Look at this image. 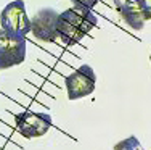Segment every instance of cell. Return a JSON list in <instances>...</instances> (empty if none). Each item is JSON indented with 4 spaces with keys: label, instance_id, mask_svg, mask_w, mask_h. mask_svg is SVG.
<instances>
[{
    "label": "cell",
    "instance_id": "1",
    "mask_svg": "<svg viewBox=\"0 0 151 150\" xmlns=\"http://www.w3.org/2000/svg\"><path fill=\"white\" fill-rule=\"evenodd\" d=\"M95 13L82 7H71L58 16V39L64 45H76L96 26Z\"/></svg>",
    "mask_w": 151,
    "mask_h": 150
},
{
    "label": "cell",
    "instance_id": "2",
    "mask_svg": "<svg viewBox=\"0 0 151 150\" xmlns=\"http://www.w3.org/2000/svg\"><path fill=\"white\" fill-rule=\"evenodd\" d=\"M0 26L3 31L15 36L26 37L31 33V18L27 16L23 0L10 2L0 13Z\"/></svg>",
    "mask_w": 151,
    "mask_h": 150
},
{
    "label": "cell",
    "instance_id": "3",
    "mask_svg": "<svg viewBox=\"0 0 151 150\" xmlns=\"http://www.w3.org/2000/svg\"><path fill=\"white\" fill-rule=\"evenodd\" d=\"M26 37L10 34L0 28V70L18 66L26 60Z\"/></svg>",
    "mask_w": 151,
    "mask_h": 150
},
{
    "label": "cell",
    "instance_id": "4",
    "mask_svg": "<svg viewBox=\"0 0 151 150\" xmlns=\"http://www.w3.org/2000/svg\"><path fill=\"white\" fill-rule=\"evenodd\" d=\"M16 131L26 139L42 137L52 128V116L44 112H32L24 110L15 115Z\"/></svg>",
    "mask_w": 151,
    "mask_h": 150
},
{
    "label": "cell",
    "instance_id": "5",
    "mask_svg": "<svg viewBox=\"0 0 151 150\" xmlns=\"http://www.w3.org/2000/svg\"><path fill=\"white\" fill-rule=\"evenodd\" d=\"M68 99L77 100L90 95L96 87V74L90 65H81L64 79Z\"/></svg>",
    "mask_w": 151,
    "mask_h": 150
},
{
    "label": "cell",
    "instance_id": "6",
    "mask_svg": "<svg viewBox=\"0 0 151 150\" xmlns=\"http://www.w3.org/2000/svg\"><path fill=\"white\" fill-rule=\"evenodd\" d=\"M58 16L53 8H40L31 18V33L42 42L58 41Z\"/></svg>",
    "mask_w": 151,
    "mask_h": 150
},
{
    "label": "cell",
    "instance_id": "7",
    "mask_svg": "<svg viewBox=\"0 0 151 150\" xmlns=\"http://www.w3.org/2000/svg\"><path fill=\"white\" fill-rule=\"evenodd\" d=\"M116 10L119 12V15L122 16V20L135 31L143 29L146 23V18L142 12L138 0H114Z\"/></svg>",
    "mask_w": 151,
    "mask_h": 150
},
{
    "label": "cell",
    "instance_id": "8",
    "mask_svg": "<svg viewBox=\"0 0 151 150\" xmlns=\"http://www.w3.org/2000/svg\"><path fill=\"white\" fill-rule=\"evenodd\" d=\"M114 150H145L140 144V141L135 137V136H129L124 141H119L116 145H114Z\"/></svg>",
    "mask_w": 151,
    "mask_h": 150
},
{
    "label": "cell",
    "instance_id": "9",
    "mask_svg": "<svg viewBox=\"0 0 151 150\" xmlns=\"http://www.w3.org/2000/svg\"><path fill=\"white\" fill-rule=\"evenodd\" d=\"M140 7H142V12L145 15L146 21L151 20V0H138Z\"/></svg>",
    "mask_w": 151,
    "mask_h": 150
},
{
    "label": "cell",
    "instance_id": "10",
    "mask_svg": "<svg viewBox=\"0 0 151 150\" xmlns=\"http://www.w3.org/2000/svg\"><path fill=\"white\" fill-rule=\"evenodd\" d=\"M73 3H74V5H77V7H82V8L92 10L93 7L98 3V0H73Z\"/></svg>",
    "mask_w": 151,
    "mask_h": 150
},
{
    "label": "cell",
    "instance_id": "11",
    "mask_svg": "<svg viewBox=\"0 0 151 150\" xmlns=\"http://www.w3.org/2000/svg\"><path fill=\"white\" fill-rule=\"evenodd\" d=\"M150 60H151V57H150Z\"/></svg>",
    "mask_w": 151,
    "mask_h": 150
}]
</instances>
